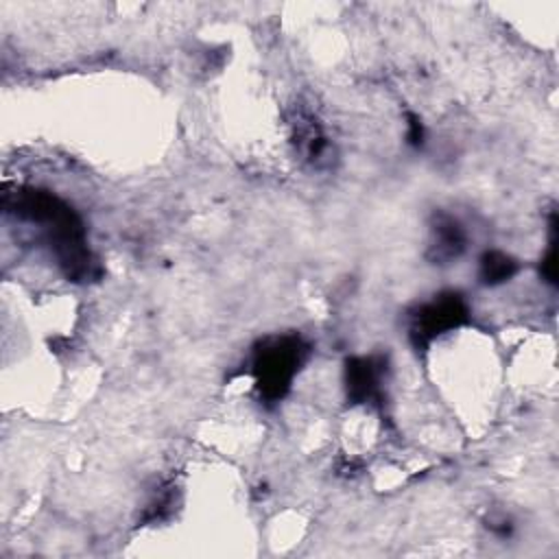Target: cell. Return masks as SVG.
Listing matches in <instances>:
<instances>
[{"mask_svg":"<svg viewBox=\"0 0 559 559\" xmlns=\"http://www.w3.org/2000/svg\"><path fill=\"white\" fill-rule=\"evenodd\" d=\"M13 212L46 229V240L68 280L87 282L100 275V266L85 242V227L79 214L57 194L39 188H20Z\"/></svg>","mask_w":559,"mask_h":559,"instance_id":"obj_1","label":"cell"},{"mask_svg":"<svg viewBox=\"0 0 559 559\" xmlns=\"http://www.w3.org/2000/svg\"><path fill=\"white\" fill-rule=\"evenodd\" d=\"M308 343L299 334L266 336L253 349L251 371L260 397L269 404L280 402L290 391L295 376L308 358Z\"/></svg>","mask_w":559,"mask_h":559,"instance_id":"obj_2","label":"cell"},{"mask_svg":"<svg viewBox=\"0 0 559 559\" xmlns=\"http://www.w3.org/2000/svg\"><path fill=\"white\" fill-rule=\"evenodd\" d=\"M469 319V308L463 295L450 290L435 295L411 314L408 338L415 349H426L437 336L463 325Z\"/></svg>","mask_w":559,"mask_h":559,"instance_id":"obj_3","label":"cell"},{"mask_svg":"<svg viewBox=\"0 0 559 559\" xmlns=\"http://www.w3.org/2000/svg\"><path fill=\"white\" fill-rule=\"evenodd\" d=\"M386 358L380 354L345 360V391L349 404H373L382 400Z\"/></svg>","mask_w":559,"mask_h":559,"instance_id":"obj_4","label":"cell"},{"mask_svg":"<svg viewBox=\"0 0 559 559\" xmlns=\"http://www.w3.org/2000/svg\"><path fill=\"white\" fill-rule=\"evenodd\" d=\"M430 234L432 238H430L426 258L432 264H450L456 258H461V253L465 251V245H467L465 227L452 214H445V212L435 214Z\"/></svg>","mask_w":559,"mask_h":559,"instance_id":"obj_5","label":"cell"},{"mask_svg":"<svg viewBox=\"0 0 559 559\" xmlns=\"http://www.w3.org/2000/svg\"><path fill=\"white\" fill-rule=\"evenodd\" d=\"M518 262L498 251V249H491V251H485L480 255V264H478V277L485 286H498V284H504L509 282L515 273H518Z\"/></svg>","mask_w":559,"mask_h":559,"instance_id":"obj_6","label":"cell"},{"mask_svg":"<svg viewBox=\"0 0 559 559\" xmlns=\"http://www.w3.org/2000/svg\"><path fill=\"white\" fill-rule=\"evenodd\" d=\"M539 273L548 284H557V216H550V240L546 255L539 262Z\"/></svg>","mask_w":559,"mask_h":559,"instance_id":"obj_7","label":"cell"},{"mask_svg":"<svg viewBox=\"0 0 559 559\" xmlns=\"http://www.w3.org/2000/svg\"><path fill=\"white\" fill-rule=\"evenodd\" d=\"M408 131H406V138H408V144L419 148L424 144V124L421 120L415 116V114H408Z\"/></svg>","mask_w":559,"mask_h":559,"instance_id":"obj_8","label":"cell"}]
</instances>
